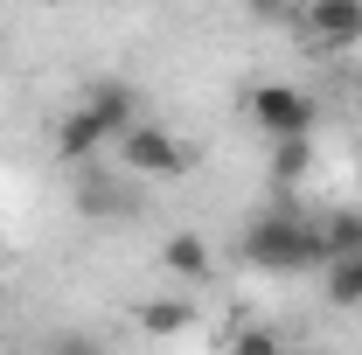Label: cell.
<instances>
[{
	"label": "cell",
	"mask_w": 362,
	"mask_h": 355,
	"mask_svg": "<svg viewBox=\"0 0 362 355\" xmlns=\"http://www.w3.org/2000/svg\"><path fill=\"white\" fill-rule=\"evenodd\" d=\"M307 168H314V139H279V146H272V181H279V188H293Z\"/></svg>",
	"instance_id": "9c48e42d"
},
{
	"label": "cell",
	"mask_w": 362,
	"mask_h": 355,
	"mask_svg": "<svg viewBox=\"0 0 362 355\" xmlns=\"http://www.w3.org/2000/svg\"><path fill=\"white\" fill-rule=\"evenodd\" d=\"M230 355H286V342H279L272 327H237V334H230Z\"/></svg>",
	"instance_id": "7c38bea8"
},
{
	"label": "cell",
	"mask_w": 362,
	"mask_h": 355,
	"mask_svg": "<svg viewBox=\"0 0 362 355\" xmlns=\"http://www.w3.org/2000/svg\"><path fill=\"white\" fill-rule=\"evenodd\" d=\"M160 258H168L175 279H209V244H202L195 230H175V237L160 244Z\"/></svg>",
	"instance_id": "8992f818"
},
{
	"label": "cell",
	"mask_w": 362,
	"mask_h": 355,
	"mask_svg": "<svg viewBox=\"0 0 362 355\" xmlns=\"http://www.w3.org/2000/svg\"><path fill=\"white\" fill-rule=\"evenodd\" d=\"M327 300H334V307H362V258L327 265Z\"/></svg>",
	"instance_id": "30bf717a"
},
{
	"label": "cell",
	"mask_w": 362,
	"mask_h": 355,
	"mask_svg": "<svg viewBox=\"0 0 362 355\" xmlns=\"http://www.w3.org/2000/svg\"><path fill=\"white\" fill-rule=\"evenodd\" d=\"M139 327L160 334V342H168V334H188V327H195V307H188V300H146V307H139Z\"/></svg>",
	"instance_id": "52a82bcc"
},
{
	"label": "cell",
	"mask_w": 362,
	"mask_h": 355,
	"mask_svg": "<svg viewBox=\"0 0 362 355\" xmlns=\"http://www.w3.org/2000/svg\"><path fill=\"white\" fill-rule=\"evenodd\" d=\"M244 265L258 272H327V251H320V223L293 216V209H265V216H251L244 230Z\"/></svg>",
	"instance_id": "6da1fadb"
},
{
	"label": "cell",
	"mask_w": 362,
	"mask_h": 355,
	"mask_svg": "<svg viewBox=\"0 0 362 355\" xmlns=\"http://www.w3.org/2000/svg\"><path fill=\"white\" fill-rule=\"evenodd\" d=\"M320 251H327V265L362 258V216H327L320 223Z\"/></svg>",
	"instance_id": "ba28073f"
},
{
	"label": "cell",
	"mask_w": 362,
	"mask_h": 355,
	"mask_svg": "<svg viewBox=\"0 0 362 355\" xmlns=\"http://www.w3.org/2000/svg\"><path fill=\"white\" fill-rule=\"evenodd\" d=\"M356 181H362V161H356Z\"/></svg>",
	"instance_id": "5bb4252c"
},
{
	"label": "cell",
	"mask_w": 362,
	"mask_h": 355,
	"mask_svg": "<svg viewBox=\"0 0 362 355\" xmlns=\"http://www.w3.org/2000/svg\"><path fill=\"white\" fill-rule=\"evenodd\" d=\"M356 112H362V84H356Z\"/></svg>",
	"instance_id": "4fadbf2b"
},
{
	"label": "cell",
	"mask_w": 362,
	"mask_h": 355,
	"mask_svg": "<svg viewBox=\"0 0 362 355\" xmlns=\"http://www.w3.org/2000/svg\"><path fill=\"white\" fill-rule=\"evenodd\" d=\"M42 355H112V349H105L90 327H63V334H49V349H42Z\"/></svg>",
	"instance_id": "8fae6325"
},
{
	"label": "cell",
	"mask_w": 362,
	"mask_h": 355,
	"mask_svg": "<svg viewBox=\"0 0 362 355\" xmlns=\"http://www.w3.org/2000/svg\"><path fill=\"white\" fill-rule=\"evenodd\" d=\"M77 209H84L90 223H112L133 209V188H126V175H105V168H77Z\"/></svg>",
	"instance_id": "5b68a950"
},
{
	"label": "cell",
	"mask_w": 362,
	"mask_h": 355,
	"mask_svg": "<svg viewBox=\"0 0 362 355\" xmlns=\"http://www.w3.org/2000/svg\"><path fill=\"white\" fill-rule=\"evenodd\" d=\"M195 168V146L153 119H139L133 133L119 139V175H139V181H181Z\"/></svg>",
	"instance_id": "7a4b0ae2"
},
{
	"label": "cell",
	"mask_w": 362,
	"mask_h": 355,
	"mask_svg": "<svg viewBox=\"0 0 362 355\" xmlns=\"http://www.w3.org/2000/svg\"><path fill=\"white\" fill-rule=\"evenodd\" d=\"M244 112H251V126H258L272 146H279V139H314V119H320L314 91H300V84H258L244 98Z\"/></svg>",
	"instance_id": "3957f363"
},
{
	"label": "cell",
	"mask_w": 362,
	"mask_h": 355,
	"mask_svg": "<svg viewBox=\"0 0 362 355\" xmlns=\"http://www.w3.org/2000/svg\"><path fill=\"white\" fill-rule=\"evenodd\" d=\"M293 28H307L320 49H356L362 42V0H307L293 14Z\"/></svg>",
	"instance_id": "277c9868"
}]
</instances>
